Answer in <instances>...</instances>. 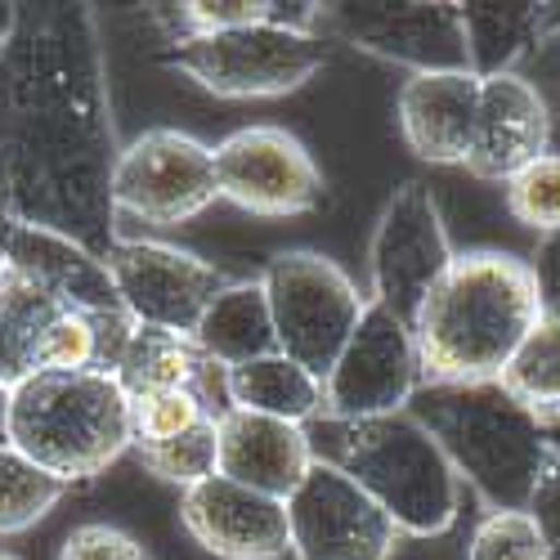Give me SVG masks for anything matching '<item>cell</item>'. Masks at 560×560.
Listing matches in <instances>:
<instances>
[{
    "mask_svg": "<svg viewBox=\"0 0 560 560\" xmlns=\"http://www.w3.org/2000/svg\"><path fill=\"white\" fill-rule=\"evenodd\" d=\"M117 153L95 5H19L0 45V198L108 260Z\"/></svg>",
    "mask_w": 560,
    "mask_h": 560,
    "instance_id": "obj_1",
    "label": "cell"
},
{
    "mask_svg": "<svg viewBox=\"0 0 560 560\" xmlns=\"http://www.w3.org/2000/svg\"><path fill=\"white\" fill-rule=\"evenodd\" d=\"M538 323L529 265L511 252H457L412 318L417 363L431 386L498 382Z\"/></svg>",
    "mask_w": 560,
    "mask_h": 560,
    "instance_id": "obj_2",
    "label": "cell"
},
{
    "mask_svg": "<svg viewBox=\"0 0 560 560\" xmlns=\"http://www.w3.org/2000/svg\"><path fill=\"white\" fill-rule=\"evenodd\" d=\"M404 412L440 444L453 476L471 485L485 511L529 506L538 476L551 462V444L538 417L511 399L498 382H480V386L422 382Z\"/></svg>",
    "mask_w": 560,
    "mask_h": 560,
    "instance_id": "obj_3",
    "label": "cell"
},
{
    "mask_svg": "<svg viewBox=\"0 0 560 560\" xmlns=\"http://www.w3.org/2000/svg\"><path fill=\"white\" fill-rule=\"evenodd\" d=\"M305 435L314 462L350 476L386 511L399 534H440L457 521L466 485L453 476L440 444L408 412L363 417V422L314 417Z\"/></svg>",
    "mask_w": 560,
    "mask_h": 560,
    "instance_id": "obj_4",
    "label": "cell"
},
{
    "mask_svg": "<svg viewBox=\"0 0 560 560\" xmlns=\"http://www.w3.org/2000/svg\"><path fill=\"white\" fill-rule=\"evenodd\" d=\"M5 444L63 485L95 480L135 448L130 395L113 372H32L10 390Z\"/></svg>",
    "mask_w": 560,
    "mask_h": 560,
    "instance_id": "obj_5",
    "label": "cell"
},
{
    "mask_svg": "<svg viewBox=\"0 0 560 560\" xmlns=\"http://www.w3.org/2000/svg\"><path fill=\"white\" fill-rule=\"evenodd\" d=\"M328 40L296 23H256L233 32L184 36L162 50V63L198 81L215 100H283L328 68Z\"/></svg>",
    "mask_w": 560,
    "mask_h": 560,
    "instance_id": "obj_6",
    "label": "cell"
},
{
    "mask_svg": "<svg viewBox=\"0 0 560 560\" xmlns=\"http://www.w3.org/2000/svg\"><path fill=\"white\" fill-rule=\"evenodd\" d=\"M260 288L269 301L278 350L314 372L318 382H328L368 305L354 278L318 252H278L260 273Z\"/></svg>",
    "mask_w": 560,
    "mask_h": 560,
    "instance_id": "obj_7",
    "label": "cell"
},
{
    "mask_svg": "<svg viewBox=\"0 0 560 560\" xmlns=\"http://www.w3.org/2000/svg\"><path fill=\"white\" fill-rule=\"evenodd\" d=\"M215 158L202 139L175 126H153L117 153L113 166V207L158 229H175L215 207Z\"/></svg>",
    "mask_w": 560,
    "mask_h": 560,
    "instance_id": "obj_8",
    "label": "cell"
},
{
    "mask_svg": "<svg viewBox=\"0 0 560 560\" xmlns=\"http://www.w3.org/2000/svg\"><path fill=\"white\" fill-rule=\"evenodd\" d=\"M453 243L444 215L431 198L422 179H408L390 194L377 229H372V247H368V269H372V296L386 305L395 318H404L412 328L422 301L435 292V283L453 265Z\"/></svg>",
    "mask_w": 560,
    "mask_h": 560,
    "instance_id": "obj_9",
    "label": "cell"
},
{
    "mask_svg": "<svg viewBox=\"0 0 560 560\" xmlns=\"http://www.w3.org/2000/svg\"><path fill=\"white\" fill-rule=\"evenodd\" d=\"M220 198L260 220L310 215L323 207V171L283 126H243L211 149Z\"/></svg>",
    "mask_w": 560,
    "mask_h": 560,
    "instance_id": "obj_10",
    "label": "cell"
},
{
    "mask_svg": "<svg viewBox=\"0 0 560 560\" xmlns=\"http://www.w3.org/2000/svg\"><path fill=\"white\" fill-rule=\"evenodd\" d=\"M417 386H422V363H417L412 328L386 305L368 301L328 382H323V417L363 422V417L404 412Z\"/></svg>",
    "mask_w": 560,
    "mask_h": 560,
    "instance_id": "obj_11",
    "label": "cell"
},
{
    "mask_svg": "<svg viewBox=\"0 0 560 560\" xmlns=\"http://www.w3.org/2000/svg\"><path fill=\"white\" fill-rule=\"evenodd\" d=\"M314 32L323 40H350L354 50L377 59L404 63L417 72H471L466 59L462 5L435 0V5H382V0H359V5H318Z\"/></svg>",
    "mask_w": 560,
    "mask_h": 560,
    "instance_id": "obj_12",
    "label": "cell"
},
{
    "mask_svg": "<svg viewBox=\"0 0 560 560\" xmlns=\"http://www.w3.org/2000/svg\"><path fill=\"white\" fill-rule=\"evenodd\" d=\"M104 265L113 273L121 310L144 328H162L175 337H194L207 305L229 288L224 269L171 243L117 238Z\"/></svg>",
    "mask_w": 560,
    "mask_h": 560,
    "instance_id": "obj_13",
    "label": "cell"
},
{
    "mask_svg": "<svg viewBox=\"0 0 560 560\" xmlns=\"http://www.w3.org/2000/svg\"><path fill=\"white\" fill-rule=\"evenodd\" d=\"M288 534L292 560H386L399 529L350 476L314 462L288 498Z\"/></svg>",
    "mask_w": 560,
    "mask_h": 560,
    "instance_id": "obj_14",
    "label": "cell"
},
{
    "mask_svg": "<svg viewBox=\"0 0 560 560\" xmlns=\"http://www.w3.org/2000/svg\"><path fill=\"white\" fill-rule=\"evenodd\" d=\"M179 525L215 560H288V502L211 476L179 493Z\"/></svg>",
    "mask_w": 560,
    "mask_h": 560,
    "instance_id": "obj_15",
    "label": "cell"
},
{
    "mask_svg": "<svg viewBox=\"0 0 560 560\" xmlns=\"http://www.w3.org/2000/svg\"><path fill=\"white\" fill-rule=\"evenodd\" d=\"M551 144V108L547 95L525 72H502L480 81V108L471 149H466V171L476 179L506 184L516 171H525L534 158H542Z\"/></svg>",
    "mask_w": 560,
    "mask_h": 560,
    "instance_id": "obj_16",
    "label": "cell"
},
{
    "mask_svg": "<svg viewBox=\"0 0 560 560\" xmlns=\"http://www.w3.org/2000/svg\"><path fill=\"white\" fill-rule=\"evenodd\" d=\"M215 431H220V476L265 498L288 502L314 466L310 435L296 422L224 408L215 417Z\"/></svg>",
    "mask_w": 560,
    "mask_h": 560,
    "instance_id": "obj_17",
    "label": "cell"
},
{
    "mask_svg": "<svg viewBox=\"0 0 560 560\" xmlns=\"http://www.w3.org/2000/svg\"><path fill=\"white\" fill-rule=\"evenodd\" d=\"M480 108L476 72H417L399 85L395 117L404 144L431 166H462Z\"/></svg>",
    "mask_w": 560,
    "mask_h": 560,
    "instance_id": "obj_18",
    "label": "cell"
},
{
    "mask_svg": "<svg viewBox=\"0 0 560 560\" xmlns=\"http://www.w3.org/2000/svg\"><path fill=\"white\" fill-rule=\"evenodd\" d=\"M10 269H19L27 283H36L40 292H50L55 301H63L72 310H90V314L121 310L108 265L55 229L19 224L14 247H10Z\"/></svg>",
    "mask_w": 560,
    "mask_h": 560,
    "instance_id": "obj_19",
    "label": "cell"
},
{
    "mask_svg": "<svg viewBox=\"0 0 560 560\" xmlns=\"http://www.w3.org/2000/svg\"><path fill=\"white\" fill-rule=\"evenodd\" d=\"M189 341L207 363H215L224 372L243 368L252 359H265V354H278V337H273V318H269L260 278H252V283H229L207 305Z\"/></svg>",
    "mask_w": 560,
    "mask_h": 560,
    "instance_id": "obj_20",
    "label": "cell"
},
{
    "mask_svg": "<svg viewBox=\"0 0 560 560\" xmlns=\"http://www.w3.org/2000/svg\"><path fill=\"white\" fill-rule=\"evenodd\" d=\"M211 372H224V368L207 363L194 350L189 337H175V332L135 323V332H130V341L121 350V363H117L113 377L121 382V390L130 399L162 395V390H198L207 399V408H211Z\"/></svg>",
    "mask_w": 560,
    "mask_h": 560,
    "instance_id": "obj_21",
    "label": "cell"
},
{
    "mask_svg": "<svg viewBox=\"0 0 560 560\" xmlns=\"http://www.w3.org/2000/svg\"><path fill=\"white\" fill-rule=\"evenodd\" d=\"M551 5H529V0H466L462 5V32H466V59L471 72L502 77L516 72V63L547 36Z\"/></svg>",
    "mask_w": 560,
    "mask_h": 560,
    "instance_id": "obj_22",
    "label": "cell"
},
{
    "mask_svg": "<svg viewBox=\"0 0 560 560\" xmlns=\"http://www.w3.org/2000/svg\"><path fill=\"white\" fill-rule=\"evenodd\" d=\"M224 399L229 408L278 417V422H296V427H310L314 417H323V382L314 372H305L296 359H288L283 350L252 359L243 368H229Z\"/></svg>",
    "mask_w": 560,
    "mask_h": 560,
    "instance_id": "obj_23",
    "label": "cell"
},
{
    "mask_svg": "<svg viewBox=\"0 0 560 560\" xmlns=\"http://www.w3.org/2000/svg\"><path fill=\"white\" fill-rule=\"evenodd\" d=\"M59 310H68V305L55 301L50 292H40L19 269L5 265V273H0V382L10 390L36 372L40 337Z\"/></svg>",
    "mask_w": 560,
    "mask_h": 560,
    "instance_id": "obj_24",
    "label": "cell"
},
{
    "mask_svg": "<svg viewBox=\"0 0 560 560\" xmlns=\"http://www.w3.org/2000/svg\"><path fill=\"white\" fill-rule=\"evenodd\" d=\"M318 5H278V0H184V5H149L153 23L171 40L184 36H207V32H233V27H256V23H296L314 32Z\"/></svg>",
    "mask_w": 560,
    "mask_h": 560,
    "instance_id": "obj_25",
    "label": "cell"
},
{
    "mask_svg": "<svg viewBox=\"0 0 560 560\" xmlns=\"http://www.w3.org/2000/svg\"><path fill=\"white\" fill-rule=\"evenodd\" d=\"M498 386L516 404H525L534 417L560 412V318L538 314L516 354L506 359Z\"/></svg>",
    "mask_w": 560,
    "mask_h": 560,
    "instance_id": "obj_26",
    "label": "cell"
},
{
    "mask_svg": "<svg viewBox=\"0 0 560 560\" xmlns=\"http://www.w3.org/2000/svg\"><path fill=\"white\" fill-rule=\"evenodd\" d=\"M68 489L72 485L55 480L50 471H40V466L27 462L19 448L0 444V534L32 529L68 498Z\"/></svg>",
    "mask_w": 560,
    "mask_h": 560,
    "instance_id": "obj_27",
    "label": "cell"
},
{
    "mask_svg": "<svg viewBox=\"0 0 560 560\" xmlns=\"http://www.w3.org/2000/svg\"><path fill=\"white\" fill-rule=\"evenodd\" d=\"M139 462H144L162 485H175L179 493L202 485V480H211V476H220V431H215V417H202L198 427H189L184 435H175L166 444L139 448Z\"/></svg>",
    "mask_w": 560,
    "mask_h": 560,
    "instance_id": "obj_28",
    "label": "cell"
},
{
    "mask_svg": "<svg viewBox=\"0 0 560 560\" xmlns=\"http://www.w3.org/2000/svg\"><path fill=\"white\" fill-rule=\"evenodd\" d=\"M502 189H506V211L516 224L534 229L538 238L560 233V153L547 149L525 171L511 175Z\"/></svg>",
    "mask_w": 560,
    "mask_h": 560,
    "instance_id": "obj_29",
    "label": "cell"
},
{
    "mask_svg": "<svg viewBox=\"0 0 560 560\" xmlns=\"http://www.w3.org/2000/svg\"><path fill=\"white\" fill-rule=\"evenodd\" d=\"M466 560H547V542L529 511H480Z\"/></svg>",
    "mask_w": 560,
    "mask_h": 560,
    "instance_id": "obj_30",
    "label": "cell"
},
{
    "mask_svg": "<svg viewBox=\"0 0 560 560\" xmlns=\"http://www.w3.org/2000/svg\"><path fill=\"white\" fill-rule=\"evenodd\" d=\"M202 417H215V412L207 408V399L198 390H162V395L130 399V435H135V448L166 444V440L184 435L189 427H198Z\"/></svg>",
    "mask_w": 560,
    "mask_h": 560,
    "instance_id": "obj_31",
    "label": "cell"
},
{
    "mask_svg": "<svg viewBox=\"0 0 560 560\" xmlns=\"http://www.w3.org/2000/svg\"><path fill=\"white\" fill-rule=\"evenodd\" d=\"M59 560H153V551L121 525L90 521V525H77L63 538Z\"/></svg>",
    "mask_w": 560,
    "mask_h": 560,
    "instance_id": "obj_32",
    "label": "cell"
},
{
    "mask_svg": "<svg viewBox=\"0 0 560 560\" xmlns=\"http://www.w3.org/2000/svg\"><path fill=\"white\" fill-rule=\"evenodd\" d=\"M471 525H476V511L462 498V511H457V521L448 529H440V534H395V547L386 551V560H466Z\"/></svg>",
    "mask_w": 560,
    "mask_h": 560,
    "instance_id": "obj_33",
    "label": "cell"
},
{
    "mask_svg": "<svg viewBox=\"0 0 560 560\" xmlns=\"http://www.w3.org/2000/svg\"><path fill=\"white\" fill-rule=\"evenodd\" d=\"M529 516L547 542V560H560V453H551L547 462V471L538 476V489L529 498Z\"/></svg>",
    "mask_w": 560,
    "mask_h": 560,
    "instance_id": "obj_34",
    "label": "cell"
},
{
    "mask_svg": "<svg viewBox=\"0 0 560 560\" xmlns=\"http://www.w3.org/2000/svg\"><path fill=\"white\" fill-rule=\"evenodd\" d=\"M525 265H529L534 292H538V314L560 318V233L538 238V247H534V256Z\"/></svg>",
    "mask_w": 560,
    "mask_h": 560,
    "instance_id": "obj_35",
    "label": "cell"
},
{
    "mask_svg": "<svg viewBox=\"0 0 560 560\" xmlns=\"http://www.w3.org/2000/svg\"><path fill=\"white\" fill-rule=\"evenodd\" d=\"M19 215H14V207L0 198V273H5V265H10V247H14V233H19Z\"/></svg>",
    "mask_w": 560,
    "mask_h": 560,
    "instance_id": "obj_36",
    "label": "cell"
},
{
    "mask_svg": "<svg viewBox=\"0 0 560 560\" xmlns=\"http://www.w3.org/2000/svg\"><path fill=\"white\" fill-rule=\"evenodd\" d=\"M538 422H542V435H547L551 453H560V412H547V417H538Z\"/></svg>",
    "mask_w": 560,
    "mask_h": 560,
    "instance_id": "obj_37",
    "label": "cell"
},
{
    "mask_svg": "<svg viewBox=\"0 0 560 560\" xmlns=\"http://www.w3.org/2000/svg\"><path fill=\"white\" fill-rule=\"evenodd\" d=\"M14 10H19V5H0V45H5V36H10V27H14Z\"/></svg>",
    "mask_w": 560,
    "mask_h": 560,
    "instance_id": "obj_38",
    "label": "cell"
},
{
    "mask_svg": "<svg viewBox=\"0 0 560 560\" xmlns=\"http://www.w3.org/2000/svg\"><path fill=\"white\" fill-rule=\"evenodd\" d=\"M5 412H10V386L0 382V444H5Z\"/></svg>",
    "mask_w": 560,
    "mask_h": 560,
    "instance_id": "obj_39",
    "label": "cell"
},
{
    "mask_svg": "<svg viewBox=\"0 0 560 560\" xmlns=\"http://www.w3.org/2000/svg\"><path fill=\"white\" fill-rule=\"evenodd\" d=\"M0 560H19V556H10V551H0Z\"/></svg>",
    "mask_w": 560,
    "mask_h": 560,
    "instance_id": "obj_40",
    "label": "cell"
}]
</instances>
